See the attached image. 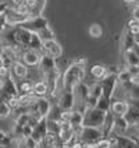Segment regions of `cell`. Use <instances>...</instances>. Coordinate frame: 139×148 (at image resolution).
<instances>
[{
    "instance_id": "1",
    "label": "cell",
    "mask_w": 139,
    "mask_h": 148,
    "mask_svg": "<svg viewBox=\"0 0 139 148\" xmlns=\"http://www.w3.org/2000/svg\"><path fill=\"white\" fill-rule=\"evenodd\" d=\"M85 65L86 58H80L64 71V73L61 75L63 90L73 91L75 86H78L80 83L84 82V79H85Z\"/></svg>"
},
{
    "instance_id": "2",
    "label": "cell",
    "mask_w": 139,
    "mask_h": 148,
    "mask_svg": "<svg viewBox=\"0 0 139 148\" xmlns=\"http://www.w3.org/2000/svg\"><path fill=\"white\" fill-rule=\"evenodd\" d=\"M106 114L107 112L99 110V108H88V110L84 112V122H82V126H84V127L100 129V126L104 122Z\"/></svg>"
},
{
    "instance_id": "3",
    "label": "cell",
    "mask_w": 139,
    "mask_h": 148,
    "mask_svg": "<svg viewBox=\"0 0 139 148\" xmlns=\"http://www.w3.org/2000/svg\"><path fill=\"white\" fill-rule=\"evenodd\" d=\"M73 96H74V110L84 114L86 111V101H88V96H89L88 84L85 82H82L78 86H75L73 90Z\"/></svg>"
},
{
    "instance_id": "4",
    "label": "cell",
    "mask_w": 139,
    "mask_h": 148,
    "mask_svg": "<svg viewBox=\"0 0 139 148\" xmlns=\"http://www.w3.org/2000/svg\"><path fill=\"white\" fill-rule=\"evenodd\" d=\"M99 83L100 87H102V96H104L109 100H113V94H114L115 86H117V75L107 73Z\"/></svg>"
},
{
    "instance_id": "5",
    "label": "cell",
    "mask_w": 139,
    "mask_h": 148,
    "mask_svg": "<svg viewBox=\"0 0 139 148\" xmlns=\"http://www.w3.org/2000/svg\"><path fill=\"white\" fill-rule=\"evenodd\" d=\"M102 132L100 129H95V127H84L80 130L78 133V138L84 144H96L102 138Z\"/></svg>"
},
{
    "instance_id": "6",
    "label": "cell",
    "mask_w": 139,
    "mask_h": 148,
    "mask_svg": "<svg viewBox=\"0 0 139 148\" xmlns=\"http://www.w3.org/2000/svg\"><path fill=\"white\" fill-rule=\"evenodd\" d=\"M0 96L3 97V100L6 101L8 97L13 96H18V91H17V83H15V79L11 76H7L6 79H3V83H1V89H0Z\"/></svg>"
},
{
    "instance_id": "7",
    "label": "cell",
    "mask_w": 139,
    "mask_h": 148,
    "mask_svg": "<svg viewBox=\"0 0 139 148\" xmlns=\"http://www.w3.org/2000/svg\"><path fill=\"white\" fill-rule=\"evenodd\" d=\"M21 26H22V28H25V29H28L29 32L38 33V32H40L42 29L47 28V26H49V24H47V19L43 18V17L40 15V17L29 18L27 22H25V24H22Z\"/></svg>"
},
{
    "instance_id": "8",
    "label": "cell",
    "mask_w": 139,
    "mask_h": 148,
    "mask_svg": "<svg viewBox=\"0 0 139 148\" xmlns=\"http://www.w3.org/2000/svg\"><path fill=\"white\" fill-rule=\"evenodd\" d=\"M4 15H6L7 25L14 26V28H15V26H21L22 24H25L28 19H29V17H28V15L17 13V11H15V10H13V8H8Z\"/></svg>"
},
{
    "instance_id": "9",
    "label": "cell",
    "mask_w": 139,
    "mask_h": 148,
    "mask_svg": "<svg viewBox=\"0 0 139 148\" xmlns=\"http://www.w3.org/2000/svg\"><path fill=\"white\" fill-rule=\"evenodd\" d=\"M15 36H17V43L20 46L21 51L27 50L28 46H29V42H31L32 32H29L28 29L22 28V26H15Z\"/></svg>"
},
{
    "instance_id": "10",
    "label": "cell",
    "mask_w": 139,
    "mask_h": 148,
    "mask_svg": "<svg viewBox=\"0 0 139 148\" xmlns=\"http://www.w3.org/2000/svg\"><path fill=\"white\" fill-rule=\"evenodd\" d=\"M25 4L28 7V17L35 18L42 15L46 7V0H31V1H25Z\"/></svg>"
},
{
    "instance_id": "11",
    "label": "cell",
    "mask_w": 139,
    "mask_h": 148,
    "mask_svg": "<svg viewBox=\"0 0 139 148\" xmlns=\"http://www.w3.org/2000/svg\"><path fill=\"white\" fill-rule=\"evenodd\" d=\"M57 105L61 111H73L74 110V96L73 91H61L57 98Z\"/></svg>"
},
{
    "instance_id": "12",
    "label": "cell",
    "mask_w": 139,
    "mask_h": 148,
    "mask_svg": "<svg viewBox=\"0 0 139 148\" xmlns=\"http://www.w3.org/2000/svg\"><path fill=\"white\" fill-rule=\"evenodd\" d=\"M43 49L46 51L47 56H50L54 60H59L63 56V47L57 40H50V42H45L43 43Z\"/></svg>"
},
{
    "instance_id": "13",
    "label": "cell",
    "mask_w": 139,
    "mask_h": 148,
    "mask_svg": "<svg viewBox=\"0 0 139 148\" xmlns=\"http://www.w3.org/2000/svg\"><path fill=\"white\" fill-rule=\"evenodd\" d=\"M129 108V103L127 100H111L110 103V112L114 116H124Z\"/></svg>"
},
{
    "instance_id": "14",
    "label": "cell",
    "mask_w": 139,
    "mask_h": 148,
    "mask_svg": "<svg viewBox=\"0 0 139 148\" xmlns=\"http://www.w3.org/2000/svg\"><path fill=\"white\" fill-rule=\"evenodd\" d=\"M46 133H47V119L46 118H42L39 122L33 126L32 133H31L29 137H32L35 141H38L40 144L42 138H43V136L46 134Z\"/></svg>"
},
{
    "instance_id": "15",
    "label": "cell",
    "mask_w": 139,
    "mask_h": 148,
    "mask_svg": "<svg viewBox=\"0 0 139 148\" xmlns=\"http://www.w3.org/2000/svg\"><path fill=\"white\" fill-rule=\"evenodd\" d=\"M38 68H39L40 73H42V76H43V75H46V73H49V72H52L53 69L57 68V65H56V60L52 58L50 56L45 54V56H42V57H40V61H39Z\"/></svg>"
},
{
    "instance_id": "16",
    "label": "cell",
    "mask_w": 139,
    "mask_h": 148,
    "mask_svg": "<svg viewBox=\"0 0 139 148\" xmlns=\"http://www.w3.org/2000/svg\"><path fill=\"white\" fill-rule=\"evenodd\" d=\"M40 56L39 53L33 51L31 49H27L22 51V62L27 65L28 68L29 66H38L39 65V61H40Z\"/></svg>"
},
{
    "instance_id": "17",
    "label": "cell",
    "mask_w": 139,
    "mask_h": 148,
    "mask_svg": "<svg viewBox=\"0 0 139 148\" xmlns=\"http://www.w3.org/2000/svg\"><path fill=\"white\" fill-rule=\"evenodd\" d=\"M10 69H11V72H13V75H11V76L17 77L18 80H21V79H27V77H28L29 68H28V66L24 64L22 61H15Z\"/></svg>"
},
{
    "instance_id": "18",
    "label": "cell",
    "mask_w": 139,
    "mask_h": 148,
    "mask_svg": "<svg viewBox=\"0 0 139 148\" xmlns=\"http://www.w3.org/2000/svg\"><path fill=\"white\" fill-rule=\"evenodd\" d=\"M114 130V115H113L110 111H107L106 118H104V122L100 126V132L103 137H109Z\"/></svg>"
},
{
    "instance_id": "19",
    "label": "cell",
    "mask_w": 139,
    "mask_h": 148,
    "mask_svg": "<svg viewBox=\"0 0 139 148\" xmlns=\"http://www.w3.org/2000/svg\"><path fill=\"white\" fill-rule=\"evenodd\" d=\"M32 94L36 98H47L49 96V89H47V84L40 79L33 82V89H32Z\"/></svg>"
},
{
    "instance_id": "20",
    "label": "cell",
    "mask_w": 139,
    "mask_h": 148,
    "mask_svg": "<svg viewBox=\"0 0 139 148\" xmlns=\"http://www.w3.org/2000/svg\"><path fill=\"white\" fill-rule=\"evenodd\" d=\"M89 72H91V76L95 77V82H100L109 73V69H107L106 65L103 64H93Z\"/></svg>"
},
{
    "instance_id": "21",
    "label": "cell",
    "mask_w": 139,
    "mask_h": 148,
    "mask_svg": "<svg viewBox=\"0 0 139 148\" xmlns=\"http://www.w3.org/2000/svg\"><path fill=\"white\" fill-rule=\"evenodd\" d=\"M17 83V91H18V96H27V94H32V89H33V80L31 79H21Z\"/></svg>"
},
{
    "instance_id": "22",
    "label": "cell",
    "mask_w": 139,
    "mask_h": 148,
    "mask_svg": "<svg viewBox=\"0 0 139 148\" xmlns=\"http://www.w3.org/2000/svg\"><path fill=\"white\" fill-rule=\"evenodd\" d=\"M33 107H35V110L39 112V115L42 118H46L50 108H52V104H50V101L47 98H38L36 103L33 104Z\"/></svg>"
},
{
    "instance_id": "23",
    "label": "cell",
    "mask_w": 139,
    "mask_h": 148,
    "mask_svg": "<svg viewBox=\"0 0 139 148\" xmlns=\"http://www.w3.org/2000/svg\"><path fill=\"white\" fill-rule=\"evenodd\" d=\"M128 129L129 125L124 116H114V130H113L114 134H124Z\"/></svg>"
},
{
    "instance_id": "24",
    "label": "cell",
    "mask_w": 139,
    "mask_h": 148,
    "mask_svg": "<svg viewBox=\"0 0 139 148\" xmlns=\"http://www.w3.org/2000/svg\"><path fill=\"white\" fill-rule=\"evenodd\" d=\"M59 145H60V141L57 138V136L53 134V133H49V132L43 136V138L40 141V147H45V148H59Z\"/></svg>"
},
{
    "instance_id": "25",
    "label": "cell",
    "mask_w": 139,
    "mask_h": 148,
    "mask_svg": "<svg viewBox=\"0 0 139 148\" xmlns=\"http://www.w3.org/2000/svg\"><path fill=\"white\" fill-rule=\"evenodd\" d=\"M124 118H125V121L128 122L129 127H131V126H132V127L139 126V111L136 110V108H133V107L129 105V108L127 111V114L124 115Z\"/></svg>"
},
{
    "instance_id": "26",
    "label": "cell",
    "mask_w": 139,
    "mask_h": 148,
    "mask_svg": "<svg viewBox=\"0 0 139 148\" xmlns=\"http://www.w3.org/2000/svg\"><path fill=\"white\" fill-rule=\"evenodd\" d=\"M124 61H125V66H139V57L133 51V49L124 51Z\"/></svg>"
},
{
    "instance_id": "27",
    "label": "cell",
    "mask_w": 139,
    "mask_h": 148,
    "mask_svg": "<svg viewBox=\"0 0 139 148\" xmlns=\"http://www.w3.org/2000/svg\"><path fill=\"white\" fill-rule=\"evenodd\" d=\"M133 36L128 32L127 29H124V35H122V51H127V50H132L133 49Z\"/></svg>"
},
{
    "instance_id": "28",
    "label": "cell",
    "mask_w": 139,
    "mask_h": 148,
    "mask_svg": "<svg viewBox=\"0 0 139 148\" xmlns=\"http://www.w3.org/2000/svg\"><path fill=\"white\" fill-rule=\"evenodd\" d=\"M38 36H39V39L43 43L45 42H50V40H56V33H54V31L50 26H47L45 29H42L40 32H38Z\"/></svg>"
},
{
    "instance_id": "29",
    "label": "cell",
    "mask_w": 139,
    "mask_h": 148,
    "mask_svg": "<svg viewBox=\"0 0 139 148\" xmlns=\"http://www.w3.org/2000/svg\"><path fill=\"white\" fill-rule=\"evenodd\" d=\"M132 82V76L131 73L128 72V69H120L118 73H117V83L118 84H127Z\"/></svg>"
},
{
    "instance_id": "30",
    "label": "cell",
    "mask_w": 139,
    "mask_h": 148,
    "mask_svg": "<svg viewBox=\"0 0 139 148\" xmlns=\"http://www.w3.org/2000/svg\"><path fill=\"white\" fill-rule=\"evenodd\" d=\"M14 125H17V126H20V127H25L27 125H31V116L29 114H21V115H17L15 118V123Z\"/></svg>"
},
{
    "instance_id": "31",
    "label": "cell",
    "mask_w": 139,
    "mask_h": 148,
    "mask_svg": "<svg viewBox=\"0 0 139 148\" xmlns=\"http://www.w3.org/2000/svg\"><path fill=\"white\" fill-rule=\"evenodd\" d=\"M128 32L131 33L132 36H136V35H139V21H136V19H129L128 21V24H127V28H125Z\"/></svg>"
},
{
    "instance_id": "32",
    "label": "cell",
    "mask_w": 139,
    "mask_h": 148,
    "mask_svg": "<svg viewBox=\"0 0 139 148\" xmlns=\"http://www.w3.org/2000/svg\"><path fill=\"white\" fill-rule=\"evenodd\" d=\"M89 35L95 39L102 38V35H103V28H102L99 24H92V25L89 26Z\"/></svg>"
},
{
    "instance_id": "33",
    "label": "cell",
    "mask_w": 139,
    "mask_h": 148,
    "mask_svg": "<svg viewBox=\"0 0 139 148\" xmlns=\"http://www.w3.org/2000/svg\"><path fill=\"white\" fill-rule=\"evenodd\" d=\"M110 103H111V100L106 98L104 96H100L99 101H98V105H96V108H99V110L107 112V111L110 110Z\"/></svg>"
},
{
    "instance_id": "34",
    "label": "cell",
    "mask_w": 139,
    "mask_h": 148,
    "mask_svg": "<svg viewBox=\"0 0 139 148\" xmlns=\"http://www.w3.org/2000/svg\"><path fill=\"white\" fill-rule=\"evenodd\" d=\"M11 137L3 130H0V147H11Z\"/></svg>"
},
{
    "instance_id": "35",
    "label": "cell",
    "mask_w": 139,
    "mask_h": 148,
    "mask_svg": "<svg viewBox=\"0 0 139 148\" xmlns=\"http://www.w3.org/2000/svg\"><path fill=\"white\" fill-rule=\"evenodd\" d=\"M95 147L96 148H111L113 144H111V141H110L109 137H102L99 141L95 144Z\"/></svg>"
},
{
    "instance_id": "36",
    "label": "cell",
    "mask_w": 139,
    "mask_h": 148,
    "mask_svg": "<svg viewBox=\"0 0 139 148\" xmlns=\"http://www.w3.org/2000/svg\"><path fill=\"white\" fill-rule=\"evenodd\" d=\"M11 108L6 103H0V118H8L11 115Z\"/></svg>"
},
{
    "instance_id": "37",
    "label": "cell",
    "mask_w": 139,
    "mask_h": 148,
    "mask_svg": "<svg viewBox=\"0 0 139 148\" xmlns=\"http://www.w3.org/2000/svg\"><path fill=\"white\" fill-rule=\"evenodd\" d=\"M24 145L25 148H40V144L35 141L32 137H24Z\"/></svg>"
},
{
    "instance_id": "38",
    "label": "cell",
    "mask_w": 139,
    "mask_h": 148,
    "mask_svg": "<svg viewBox=\"0 0 139 148\" xmlns=\"http://www.w3.org/2000/svg\"><path fill=\"white\" fill-rule=\"evenodd\" d=\"M4 103L11 108V111H14L17 107H18V96H13V97H8Z\"/></svg>"
},
{
    "instance_id": "39",
    "label": "cell",
    "mask_w": 139,
    "mask_h": 148,
    "mask_svg": "<svg viewBox=\"0 0 139 148\" xmlns=\"http://www.w3.org/2000/svg\"><path fill=\"white\" fill-rule=\"evenodd\" d=\"M7 26V22H6V15L3 14V15H0V35L4 32V29H6Z\"/></svg>"
},
{
    "instance_id": "40",
    "label": "cell",
    "mask_w": 139,
    "mask_h": 148,
    "mask_svg": "<svg viewBox=\"0 0 139 148\" xmlns=\"http://www.w3.org/2000/svg\"><path fill=\"white\" fill-rule=\"evenodd\" d=\"M131 17H132V19L139 21V6H133V8L131 10Z\"/></svg>"
},
{
    "instance_id": "41",
    "label": "cell",
    "mask_w": 139,
    "mask_h": 148,
    "mask_svg": "<svg viewBox=\"0 0 139 148\" xmlns=\"http://www.w3.org/2000/svg\"><path fill=\"white\" fill-rule=\"evenodd\" d=\"M7 10H8V3H0V15L6 14Z\"/></svg>"
},
{
    "instance_id": "42",
    "label": "cell",
    "mask_w": 139,
    "mask_h": 148,
    "mask_svg": "<svg viewBox=\"0 0 139 148\" xmlns=\"http://www.w3.org/2000/svg\"><path fill=\"white\" fill-rule=\"evenodd\" d=\"M128 103H129L131 107H133V108H136V110L139 111V98H135V100H128Z\"/></svg>"
},
{
    "instance_id": "43",
    "label": "cell",
    "mask_w": 139,
    "mask_h": 148,
    "mask_svg": "<svg viewBox=\"0 0 139 148\" xmlns=\"http://www.w3.org/2000/svg\"><path fill=\"white\" fill-rule=\"evenodd\" d=\"M82 148H96V147H95V144H84Z\"/></svg>"
},
{
    "instance_id": "44",
    "label": "cell",
    "mask_w": 139,
    "mask_h": 148,
    "mask_svg": "<svg viewBox=\"0 0 139 148\" xmlns=\"http://www.w3.org/2000/svg\"><path fill=\"white\" fill-rule=\"evenodd\" d=\"M133 51L138 54V57H139V45H133Z\"/></svg>"
},
{
    "instance_id": "45",
    "label": "cell",
    "mask_w": 139,
    "mask_h": 148,
    "mask_svg": "<svg viewBox=\"0 0 139 148\" xmlns=\"http://www.w3.org/2000/svg\"><path fill=\"white\" fill-rule=\"evenodd\" d=\"M125 3H128V4H131V3H135V0H124Z\"/></svg>"
},
{
    "instance_id": "46",
    "label": "cell",
    "mask_w": 139,
    "mask_h": 148,
    "mask_svg": "<svg viewBox=\"0 0 139 148\" xmlns=\"http://www.w3.org/2000/svg\"><path fill=\"white\" fill-rule=\"evenodd\" d=\"M135 6H139V0H135V3H133Z\"/></svg>"
},
{
    "instance_id": "47",
    "label": "cell",
    "mask_w": 139,
    "mask_h": 148,
    "mask_svg": "<svg viewBox=\"0 0 139 148\" xmlns=\"http://www.w3.org/2000/svg\"><path fill=\"white\" fill-rule=\"evenodd\" d=\"M111 148H117V147H115V145H113V147Z\"/></svg>"
},
{
    "instance_id": "48",
    "label": "cell",
    "mask_w": 139,
    "mask_h": 148,
    "mask_svg": "<svg viewBox=\"0 0 139 148\" xmlns=\"http://www.w3.org/2000/svg\"><path fill=\"white\" fill-rule=\"evenodd\" d=\"M25 1H31V0H25Z\"/></svg>"
}]
</instances>
